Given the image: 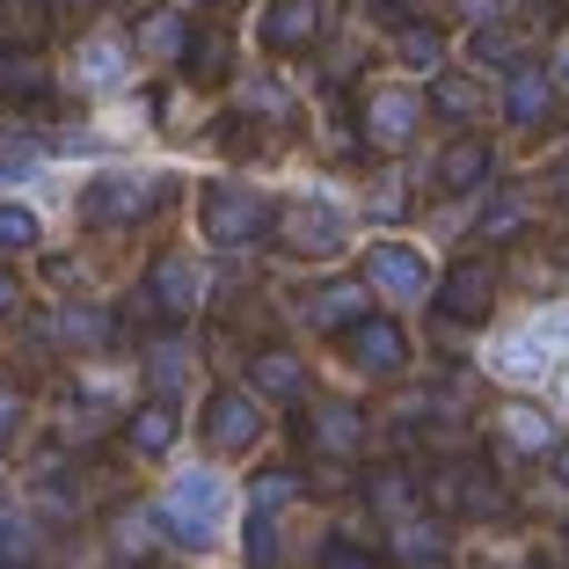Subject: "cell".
Segmentation results:
<instances>
[{
  "instance_id": "cell-1",
  "label": "cell",
  "mask_w": 569,
  "mask_h": 569,
  "mask_svg": "<svg viewBox=\"0 0 569 569\" xmlns=\"http://www.w3.org/2000/svg\"><path fill=\"white\" fill-rule=\"evenodd\" d=\"M227 489H219V475H204V468H190V475H176V482L161 489V503H153V526H161L176 548H212V533H219V511H227Z\"/></svg>"
},
{
  "instance_id": "cell-2",
  "label": "cell",
  "mask_w": 569,
  "mask_h": 569,
  "mask_svg": "<svg viewBox=\"0 0 569 569\" xmlns=\"http://www.w3.org/2000/svg\"><path fill=\"white\" fill-rule=\"evenodd\" d=\"M270 219H278L270 198H256V190H241V183H204V198H198V227H204V241H219V249L263 241Z\"/></svg>"
},
{
  "instance_id": "cell-3",
  "label": "cell",
  "mask_w": 569,
  "mask_h": 569,
  "mask_svg": "<svg viewBox=\"0 0 569 569\" xmlns=\"http://www.w3.org/2000/svg\"><path fill=\"white\" fill-rule=\"evenodd\" d=\"M153 204H168V176H132V168H118V176H96V183L81 190L88 227H139Z\"/></svg>"
},
{
  "instance_id": "cell-4",
  "label": "cell",
  "mask_w": 569,
  "mask_h": 569,
  "mask_svg": "<svg viewBox=\"0 0 569 569\" xmlns=\"http://www.w3.org/2000/svg\"><path fill=\"white\" fill-rule=\"evenodd\" d=\"M489 307H497V263L489 256H460L446 270V284H438V315L452 329H475V321H489Z\"/></svg>"
},
{
  "instance_id": "cell-5",
  "label": "cell",
  "mask_w": 569,
  "mask_h": 569,
  "mask_svg": "<svg viewBox=\"0 0 569 569\" xmlns=\"http://www.w3.org/2000/svg\"><path fill=\"white\" fill-rule=\"evenodd\" d=\"M431 497L446 503L452 519H497L503 511V482H497V468H482V460H452V468H438Z\"/></svg>"
},
{
  "instance_id": "cell-6",
  "label": "cell",
  "mask_w": 569,
  "mask_h": 569,
  "mask_svg": "<svg viewBox=\"0 0 569 569\" xmlns=\"http://www.w3.org/2000/svg\"><path fill=\"white\" fill-rule=\"evenodd\" d=\"M256 438H263V409H256V395L219 387L212 402H204V446H212L219 460H234V452H249Z\"/></svg>"
},
{
  "instance_id": "cell-7",
  "label": "cell",
  "mask_w": 569,
  "mask_h": 569,
  "mask_svg": "<svg viewBox=\"0 0 569 569\" xmlns=\"http://www.w3.org/2000/svg\"><path fill=\"white\" fill-rule=\"evenodd\" d=\"M343 358H351L358 372H380V380H395V372L409 366V336L402 321H387V315H366L343 329Z\"/></svg>"
},
{
  "instance_id": "cell-8",
  "label": "cell",
  "mask_w": 569,
  "mask_h": 569,
  "mask_svg": "<svg viewBox=\"0 0 569 569\" xmlns=\"http://www.w3.org/2000/svg\"><path fill=\"white\" fill-rule=\"evenodd\" d=\"M278 234L292 241L300 256H336L351 227H343V212H336L329 198H292V204L278 212Z\"/></svg>"
},
{
  "instance_id": "cell-9",
  "label": "cell",
  "mask_w": 569,
  "mask_h": 569,
  "mask_svg": "<svg viewBox=\"0 0 569 569\" xmlns=\"http://www.w3.org/2000/svg\"><path fill=\"white\" fill-rule=\"evenodd\" d=\"M366 284L387 292V300H423V292H431V270H423V256L409 249V241H380V249L366 256Z\"/></svg>"
},
{
  "instance_id": "cell-10",
  "label": "cell",
  "mask_w": 569,
  "mask_h": 569,
  "mask_svg": "<svg viewBox=\"0 0 569 569\" xmlns=\"http://www.w3.org/2000/svg\"><path fill=\"white\" fill-rule=\"evenodd\" d=\"M300 438L315 452H329V460H343V452L366 446V409H358V402H315L300 417Z\"/></svg>"
},
{
  "instance_id": "cell-11",
  "label": "cell",
  "mask_w": 569,
  "mask_h": 569,
  "mask_svg": "<svg viewBox=\"0 0 569 569\" xmlns=\"http://www.w3.org/2000/svg\"><path fill=\"white\" fill-rule=\"evenodd\" d=\"M417 124H423L417 88H372L366 96V147H402Z\"/></svg>"
},
{
  "instance_id": "cell-12",
  "label": "cell",
  "mask_w": 569,
  "mask_h": 569,
  "mask_svg": "<svg viewBox=\"0 0 569 569\" xmlns=\"http://www.w3.org/2000/svg\"><path fill=\"white\" fill-rule=\"evenodd\" d=\"M321 16H329V0H270L256 37H263V51H307L321 37Z\"/></svg>"
},
{
  "instance_id": "cell-13",
  "label": "cell",
  "mask_w": 569,
  "mask_h": 569,
  "mask_svg": "<svg viewBox=\"0 0 569 569\" xmlns=\"http://www.w3.org/2000/svg\"><path fill=\"white\" fill-rule=\"evenodd\" d=\"M366 300H372L366 278H329L300 300V315L315 321V329H351V321H366Z\"/></svg>"
},
{
  "instance_id": "cell-14",
  "label": "cell",
  "mask_w": 569,
  "mask_h": 569,
  "mask_svg": "<svg viewBox=\"0 0 569 569\" xmlns=\"http://www.w3.org/2000/svg\"><path fill=\"white\" fill-rule=\"evenodd\" d=\"M548 110H555V81L540 67H526V59H511V81H503V118L511 124H548Z\"/></svg>"
},
{
  "instance_id": "cell-15",
  "label": "cell",
  "mask_w": 569,
  "mask_h": 569,
  "mask_svg": "<svg viewBox=\"0 0 569 569\" xmlns=\"http://www.w3.org/2000/svg\"><path fill=\"white\" fill-rule=\"evenodd\" d=\"M147 300L161 307L168 321H183L190 307H198V263H190V256H161V263L147 270Z\"/></svg>"
},
{
  "instance_id": "cell-16",
  "label": "cell",
  "mask_w": 569,
  "mask_h": 569,
  "mask_svg": "<svg viewBox=\"0 0 569 569\" xmlns=\"http://www.w3.org/2000/svg\"><path fill=\"white\" fill-rule=\"evenodd\" d=\"M489 161H497V153H489V139H452V147L446 153H438V168H431V183L438 190H446V198H452V190H482L489 183Z\"/></svg>"
},
{
  "instance_id": "cell-17",
  "label": "cell",
  "mask_w": 569,
  "mask_h": 569,
  "mask_svg": "<svg viewBox=\"0 0 569 569\" xmlns=\"http://www.w3.org/2000/svg\"><path fill=\"white\" fill-rule=\"evenodd\" d=\"M452 562V540L438 519H402L395 526V569H446Z\"/></svg>"
},
{
  "instance_id": "cell-18",
  "label": "cell",
  "mask_w": 569,
  "mask_h": 569,
  "mask_svg": "<svg viewBox=\"0 0 569 569\" xmlns=\"http://www.w3.org/2000/svg\"><path fill=\"white\" fill-rule=\"evenodd\" d=\"M417 497H423V489H417V475H409V468H372L366 475V503L380 511V519H395V526L417 519Z\"/></svg>"
},
{
  "instance_id": "cell-19",
  "label": "cell",
  "mask_w": 569,
  "mask_h": 569,
  "mask_svg": "<svg viewBox=\"0 0 569 569\" xmlns=\"http://www.w3.org/2000/svg\"><path fill=\"white\" fill-rule=\"evenodd\" d=\"M249 380H256V395H270V402H300L307 395V366L292 351H256Z\"/></svg>"
},
{
  "instance_id": "cell-20",
  "label": "cell",
  "mask_w": 569,
  "mask_h": 569,
  "mask_svg": "<svg viewBox=\"0 0 569 569\" xmlns=\"http://www.w3.org/2000/svg\"><path fill=\"white\" fill-rule=\"evenodd\" d=\"M176 431H183V423H176V409H168V402H147V409L124 417V446H132L139 460H161V452L176 446Z\"/></svg>"
},
{
  "instance_id": "cell-21",
  "label": "cell",
  "mask_w": 569,
  "mask_h": 569,
  "mask_svg": "<svg viewBox=\"0 0 569 569\" xmlns=\"http://www.w3.org/2000/svg\"><path fill=\"white\" fill-rule=\"evenodd\" d=\"M139 51L161 59V67H176V59L190 51V22L176 16V8H147V16H139Z\"/></svg>"
},
{
  "instance_id": "cell-22",
  "label": "cell",
  "mask_w": 569,
  "mask_h": 569,
  "mask_svg": "<svg viewBox=\"0 0 569 569\" xmlns=\"http://www.w3.org/2000/svg\"><path fill=\"white\" fill-rule=\"evenodd\" d=\"M497 431H503V452H511V460H519V452H548V446H555L548 409H533V402H511Z\"/></svg>"
},
{
  "instance_id": "cell-23",
  "label": "cell",
  "mask_w": 569,
  "mask_h": 569,
  "mask_svg": "<svg viewBox=\"0 0 569 569\" xmlns=\"http://www.w3.org/2000/svg\"><path fill=\"white\" fill-rule=\"evenodd\" d=\"M395 59L417 67V73H438V59H446V30H438V22L402 16V22H395Z\"/></svg>"
},
{
  "instance_id": "cell-24",
  "label": "cell",
  "mask_w": 569,
  "mask_h": 569,
  "mask_svg": "<svg viewBox=\"0 0 569 569\" xmlns=\"http://www.w3.org/2000/svg\"><path fill=\"white\" fill-rule=\"evenodd\" d=\"M431 110H446V118H482V88L468 81V73H438V88H431Z\"/></svg>"
},
{
  "instance_id": "cell-25",
  "label": "cell",
  "mask_w": 569,
  "mask_h": 569,
  "mask_svg": "<svg viewBox=\"0 0 569 569\" xmlns=\"http://www.w3.org/2000/svg\"><path fill=\"white\" fill-rule=\"evenodd\" d=\"M51 336H59V343H73V351H96L102 336H110V315H96V307H67V315L51 321Z\"/></svg>"
},
{
  "instance_id": "cell-26",
  "label": "cell",
  "mask_w": 569,
  "mask_h": 569,
  "mask_svg": "<svg viewBox=\"0 0 569 569\" xmlns=\"http://www.w3.org/2000/svg\"><path fill=\"white\" fill-rule=\"evenodd\" d=\"M30 562H37V533H30V519L0 511V569H30Z\"/></svg>"
},
{
  "instance_id": "cell-27",
  "label": "cell",
  "mask_w": 569,
  "mask_h": 569,
  "mask_svg": "<svg viewBox=\"0 0 569 569\" xmlns=\"http://www.w3.org/2000/svg\"><path fill=\"white\" fill-rule=\"evenodd\" d=\"M292 497H300V475H292V468H270V475H256L249 511H284Z\"/></svg>"
},
{
  "instance_id": "cell-28",
  "label": "cell",
  "mask_w": 569,
  "mask_h": 569,
  "mask_svg": "<svg viewBox=\"0 0 569 569\" xmlns=\"http://www.w3.org/2000/svg\"><path fill=\"white\" fill-rule=\"evenodd\" d=\"M37 234H44V227H37L30 204H0V249H8V256H16V249H37Z\"/></svg>"
},
{
  "instance_id": "cell-29",
  "label": "cell",
  "mask_w": 569,
  "mask_h": 569,
  "mask_svg": "<svg viewBox=\"0 0 569 569\" xmlns=\"http://www.w3.org/2000/svg\"><path fill=\"white\" fill-rule=\"evenodd\" d=\"M183 67L198 73V81H219V73H227V37H190Z\"/></svg>"
},
{
  "instance_id": "cell-30",
  "label": "cell",
  "mask_w": 569,
  "mask_h": 569,
  "mask_svg": "<svg viewBox=\"0 0 569 569\" xmlns=\"http://www.w3.org/2000/svg\"><path fill=\"white\" fill-rule=\"evenodd\" d=\"M118 73H124V51L102 44V37H88L81 44V81H118Z\"/></svg>"
},
{
  "instance_id": "cell-31",
  "label": "cell",
  "mask_w": 569,
  "mask_h": 569,
  "mask_svg": "<svg viewBox=\"0 0 569 569\" xmlns=\"http://www.w3.org/2000/svg\"><path fill=\"white\" fill-rule=\"evenodd\" d=\"M321 569H387V562L372 548H358V540H329V548H321Z\"/></svg>"
},
{
  "instance_id": "cell-32",
  "label": "cell",
  "mask_w": 569,
  "mask_h": 569,
  "mask_svg": "<svg viewBox=\"0 0 569 569\" xmlns=\"http://www.w3.org/2000/svg\"><path fill=\"white\" fill-rule=\"evenodd\" d=\"M475 59H511V30L482 22V30H475Z\"/></svg>"
},
{
  "instance_id": "cell-33",
  "label": "cell",
  "mask_w": 569,
  "mask_h": 569,
  "mask_svg": "<svg viewBox=\"0 0 569 569\" xmlns=\"http://www.w3.org/2000/svg\"><path fill=\"white\" fill-rule=\"evenodd\" d=\"M153 380H161V387H176V380H183V343H168V351H153Z\"/></svg>"
},
{
  "instance_id": "cell-34",
  "label": "cell",
  "mask_w": 569,
  "mask_h": 569,
  "mask_svg": "<svg viewBox=\"0 0 569 569\" xmlns=\"http://www.w3.org/2000/svg\"><path fill=\"white\" fill-rule=\"evenodd\" d=\"M16 423H22V395H16V387H0V446L16 438Z\"/></svg>"
},
{
  "instance_id": "cell-35",
  "label": "cell",
  "mask_w": 569,
  "mask_h": 569,
  "mask_svg": "<svg viewBox=\"0 0 569 569\" xmlns=\"http://www.w3.org/2000/svg\"><path fill=\"white\" fill-rule=\"evenodd\" d=\"M16 300H22V284H16V270L0 263V315H16Z\"/></svg>"
},
{
  "instance_id": "cell-36",
  "label": "cell",
  "mask_w": 569,
  "mask_h": 569,
  "mask_svg": "<svg viewBox=\"0 0 569 569\" xmlns=\"http://www.w3.org/2000/svg\"><path fill=\"white\" fill-rule=\"evenodd\" d=\"M555 73H562V88H569V37H562V51H555Z\"/></svg>"
},
{
  "instance_id": "cell-37",
  "label": "cell",
  "mask_w": 569,
  "mask_h": 569,
  "mask_svg": "<svg viewBox=\"0 0 569 569\" xmlns=\"http://www.w3.org/2000/svg\"><path fill=\"white\" fill-rule=\"evenodd\" d=\"M555 190H562V204H569V161H562V168H555Z\"/></svg>"
},
{
  "instance_id": "cell-38",
  "label": "cell",
  "mask_w": 569,
  "mask_h": 569,
  "mask_svg": "<svg viewBox=\"0 0 569 569\" xmlns=\"http://www.w3.org/2000/svg\"><path fill=\"white\" fill-rule=\"evenodd\" d=\"M372 8H380V16H402V8H409V0H372Z\"/></svg>"
},
{
  "instance_id": "cell-39",
  "label": "cell",
  "mask_w": 569,
  "mask_h": 569,
  "mask_svg": "<svg viewBox=\"0 0 569 569\" xmlns=\"http://www.w3.org/2000/svg\"><path fill=\"white\" fill-rule=\"evenodd\" d=\"M555 475H562V482H569V446H562V452H555Z\"/></svg>"
},
{
  "instance_id": "cell-40",
  "label": "cell",
  "mask_w": 569,
  "mask_h": 569,
  "mask_svg": "<svg viewBox=\"0 0 569 569\" xmlns=\"http://www.w3.org/2000/svg\"><path fill=\"white\" fill-rule=\"evenodd\" d=\"M8 73H16V59H8V51H0V88H8Z\"/></svg>"
},
{
  "instance_id": "cell-41",
  "label": "cell",
  "mask_w": 569,
  "mask_h": 569,
  "mask_svg": "<svg viewBox=\"0 0 569 569\" xmlns=\"http://www.w3.org/2000/svg\"><path fill=\"white\" fill-rule=\"evenodd\" d=\"M562 540H569V519H562Z\"/></svg>"
},
{
  "instance_id": "cell-42",
  "label": "cell",
  "mask_w": 569,
  "mask_h": 569,
  "mask_svg": "<svg viewBox=\"0 0 569 569\" xmlns=\"http://www.w3.org/2000/svg\"><path fill=\"white\" fill-rule=\"evenodd\" d=\"M519 569H540V562H519Z\"/></svg>"
}]
</instances>
